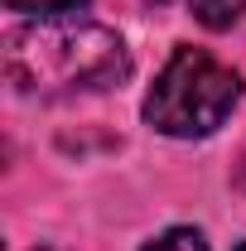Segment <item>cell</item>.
<instances>
[{"label":"cell","mask_w":246,"mask_h":251,"mask_svg":"<svg viewBox=\"0 0 246 251\" xmlns=\"http://www.w3.org/2000/svg\"><path fill=\"white\" fill-rule=\"evenodd\" d=\"M130 53L121 34L92 20H34L5 34V77L20 92L68 97V92H106L125 82Z\"/></svg>","instance_id":"cell-1"},{"label":"cell","mask_w":246,"mask_h":251,"mask_svg":"<svg viewBox=\"0 0 246 251\" xmlns=\"http://www.w3.org/2000/svg\"><path fill=\"white\" fill-rule=\"evenodd\" d=\"M242 77L203 49H174L145 97V121L164 135H208L232 116Z\"/></svg>","instance_id":"cell-2"},{"label":"cell","mask_w":246,"mask_h":251,"mask_svg":"<svg viewBox=\"0 0 246 251\" xmlns=\"http://www.w3.org/2000/svg\"><path fill=\"white\" fill-rule=\"evenodd\" d=\"M193 5V15L208 25V29H227V25H237L246 10V0H188Z\"/></svg>","instance_id":"cell-3"},{"label":"cell","mask_w":246,"mask_h":251,"mask_svg":"<svg viewBox=\"0 0 246 251\" xmlns=\"http://www.w3.org/2000/svg\"><path fill=\"white\" fill-rule=\"evenodd\" d=\"M145 251H208V242L198 237V232H188V227H174V232H164V237H154Z\"/></svg>","instance_id":"cell-4"},{"label":"cell","mask_w":246,"mask_h":251,"mask_svg":"<svg viewBox=\"0 0 246 251\" xmlns=\"http://www.w3.org/2000/svg\"><path fill=\"white\" fill-rule=\"evenodd\" d=\"M10 10H20V15H68V10H77V5H87V0H5Z\"/></svg>","instance_id":"cell-5"},{"label":"cell","mask_w":246,"mask_h":251,"mask_svg":"<svg viewBox=\"0 0 246 251\" xmlns=\"http://www.w3.org/2000/svg\"><path fill=\"white\" fill-rule=\"evenodd\" d=\"M237 251H246V247H237Z\"/></svg>","instance_id":"cell-6"}]
</instances>
